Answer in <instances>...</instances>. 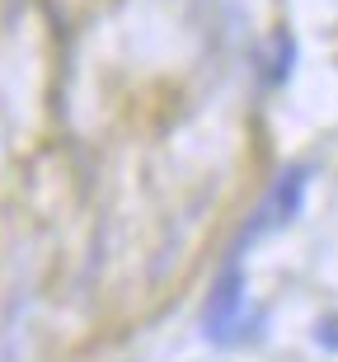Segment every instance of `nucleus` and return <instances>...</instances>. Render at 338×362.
<instances>
[{"label": "nucleus", "mask_w": 338, "mask_h": 362, "mask_svg": "<svg viewBox=\"0 0 338 362\" xmlns=\"http://www.w3.org/2000/svg\"><path fill=\"white\" fill-rule=\"evenodd\" d=\"M306 184H310V170H306V165L282 170L277 184H272V193H268V202L254 212V226L244 230V235H263V230H272V226H286V221L301 212V202H306Z\"/></svg>", "instance_id": "obj_2"}, {"label": "nucleus", "mask_w": 338, "mask_h": 362, "mask_svg": "<svg viewBox=\"0 0 338 362\" xmlns=\"http://www.w3.org/2000/svg\"><path fill=\"white\" fill-rule=\"evenodd\" d=\"M291 62H296V42L286 38H277V66H272V81H286V76H291Z\"/></svg>", "instance_id": "obj_3"}, {"label": "nucleus", "mask_w": 338, "mask_h": 362, "mask_svg": "<svg viewBox=\"0 0 338 362\" xmlns=\"http://www.w3.org/2000/svg\"><path fill=\"white\" fill-rule=\"evenodd\" d=\"M315 344H320V349H338V320H320L315 325Z\"/></svg>", "instance_id": "obj_4"}, {"label": "nucleus", "mask_w": 338, "mask_h": 362, "mask_svg": "<svg viewBox=\"0 0 338 362\" xmlns=\"http://www.w3.org/2000/svg\"><path fill=\"white\" fill-rule=\"evenodd\" d=\"M240 310H244V273H240V264H230L203 306V334L212 344H230L235 325H240Z\"/></svg>", "instance_id": "obj_1"}]
</instances>
